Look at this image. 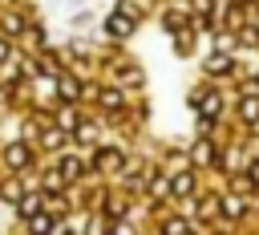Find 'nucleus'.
<instances>
[{
	"label": "nucleus",
	"mask_w": 259,
	"mask_h": 235,
	"mask_svg": "<svg viewBox=\"0 0 259 235\" xmlns=\"http://www.w3.org/2000/svg\"><path fill=\"white\" fill-rule=\"evenodd\" d=\"M4 199H12V203H16V199H20V186H16V182H8V186H4Z\"/></svg>",
	"instance_id": "nucleus-16"
},
{
	"label": "nucleus",
	"mask_w": 259,
	"mask_h": 235,
	"mask_svg": "<svg viewBox=\"0 0 259 235\" xmlns=\"http://www.w3.org/2000/svg\"><path fill=\"white\" fill-rule=\"evenodd\" d=\"M223 211H227V215H243V203H239V199H227Z\"/></svg>",
	"instance_id": "nucleus-13"
},
{
	"label": "nucleus",
	"mask_w": 259,
	"mask_h": 235,
	"mask_svg": "<svg viewBox=\"0 0 259 235\" xmlns=\"http://www.w3.org/2000/svg\"><path fill=\"white\" fill-rule=\"evenodd\" d=\"M4 57H8V45H4V41H0V61H4Z\"/></svg>",
	"instance_id": "nucleus-19"
},
{
	"label": "nucleus",
	"mask_w": 259,
	"mask_h": 235,
	"mask_svg": "<svg viewBox=\"0 0 259 235\" xmlns=\"http://www.w3.org/2000/svg\"><path fill=\"white\" fill-rule=\"evenodd\" d=\"M170 190H174V194H190V190H194V178H190V174H178V178L170 182Z\"/></svg>",
	"instance_id": "nucleus-3"
},
{
	"label": "nucleus",
	"mask_w": 259,
	"mask_h": 235,
	"mask_svg": "<svg viewBox=\"0 0 259 235\" xmlns=\"http://www.w3.org/2000/svg\"><path fill=\"white\" fill-rule=\"evenodd\" d=\"M194 158H198V162H206V158H214V154H210V146L202 142V146H194Z\"/></svg>",
	"instance_id": "nucleus-14"
},
{
	"label": "nucleus",
	"mask_w": 259,
	"mask_h": 235,
	"mask_svg": "<svg viewBox=\"0 0 259 235\" xmlns=\"http://www.w3.org/2000/svg\"><path fill=\"white\" fill-rule=\"evenodd\" d=\"M113 235H134V231H130V223H117V231H113Z\"/></svg>",
	"instance_id": "nucleus-17"
},
{
	"label": "nucleus",
	"mask_w": 259,
	"mask_h": 235,
	"mask_svg": "<svg viewBox=\"0 0 259 235\" xmlns=\"http://www.w3.org/2000/svg\"><path fill=\"white\" fill-rule=\"evenodd\" d=\"M206 69H210V73H227V69H231V57H210Z\"/></svg>",
	"instance_id": "nucleus-8"
},
{
	"label": "nucleus",
	"mask_w": 259,
	"mask_h": 235,
	"mask_svg": "<svg viewBox=\"0 0 259 235\" xmlns=\"http://www.w3.org/2000/svg\"><path fill=\"white\" fill-rule=\"evenodd\" d=\"M97 162H101V166H121V154H117V150H101Z\"/></svg>",
	"instance_id": "nucleus-9"
},
{
	"label": "nucleus",
	"mask_w": 259,
	"mask_h": 235,
	"mask_svg": "<svg viewBox=\"0 0 259 235\" xmlns=\"http://www.w3.org/2000/svg\"><path fill=\"white\" fill-rule=\"evenodd\" d=\"M28 219H32V235H45V231L53 227V219H49V215H40V211H36V215H28Z\"/></svg>",
	"instance_id": "nucleus-5"
},
{
	"label": "nucleus",
	"mask_w": 259,
	"mask_h": 235,
	"mask_svg": "<svg viewBox=\"0 0 259 235\" xmlns=\"http://www.w3.org/2000/svg\"><path fill=\"white\" fill-rule=\"evenodd\" d=\"M40 211V199L32 194V199H20V215H36Z\"/></svg>",
	"instance_id": "nucleus-11"
},
{
	"label": "nucleus",
	"mask_w": 259,
	"mask_h": 235,
	"mask_svg": "<svg viewBox=\"0 0 259 235\" xmlns=\"http://www.w3.org/2000/svg\"><path fill=\"white\" fill-rule=\"evenodd\" d=\"M101 105L117 109V105H121V93H117V89H105V93H101Z\"/></svg>",
	"instance_id": "nucleus-10"
},
{
	"label": "nucleus",
	"mask_w": 259,
	"mask_h": 235,
	"mask_svg": "<svg viewBox=\"0 0 259 235\" xmlns=\"http://www.w3.org/2000/svg\"><path fill=\"white\" fill-rule=\"evenodd\" d=\"M166 235H186V223H182V219H170V223H166Z\"/></svg>",
	"instance_id": "nucleus-12"
},
{
	"label": "nucleus",
	"mask_w": 259,
	"mask_h": 235,
	"mask_svg": "<svg viewBox=\"0 0 259 235\" xmlns=\"http://www.w3.org/2000/svg\"><path fill=\"white\" fill-rule=\"evenodd\" d=\"M4 162H8L12 170H20V166H28V146H24V142H12V146L4 150Z\"/></svg>",
	"instance_id": "nucleus-1"
},
{
	"label": "nucleus",
	"mask_w": 259,
	"mask_h": 235,
	"mask_svg": "<svg viewBox=\"0 0 259 235\" xmlns=\"http://www.w3.org/2000/svg\"><path fill=\"white\" fill-rule=\"evenodd\" d=\"M239 113H243L247 122H259V97H247V101L239 105Z\"/></svg>",
	"instance_id": "nucleus-4"
},
{
	"label": "nucleus",
	"mask_w": 259,
	"mask_h": 235,
	"mask_svg": "<svg viewBox=\"0 0 259 235\" xmlns=\"http://www.w3.org/2000/svg\"><path fill=\"white\" fill-rule=\"evenodd\" d=\"M77 174H81V162L77 158H65L61 162V178H77Z\"/></svg>",
	"instance_id": "nucleus-7"
},
{
	"label": "nucleus",
	"mask_w": 259,
	"mask_h": 235,
	"mask_svg": "<svg viewBox=\"0 0 259 235\" xmlns=\"http://www.w3.org/2000/svg\"><path fill=\"white\" fill-rule=\"evenodd\" d=\"M198 109H202L206 118H214V113H219V97H214V93H206V97L198 101Z\"/></svg>",
	"instance_id": "nucleus-6"
},
{
	"label": "nucleus",
	"mask_w": 259,
	"mask_h": 235,
	"mask_svg": "<svg viewBox=\"0 0 259 235\" xmlns=\"http://www.w3.org/2000/svg\"><path fill=\"white\" fill-rule=\"evenodd\" d=\"M61 126H65V130H69V126H77V113H73V109H65V113H61Z\"/></svg>",
	"instance_id": "nucleus-15"
},
{
	"label": "nucleus",
	"mask_w": 259,
	"mask_h": 235,
	"mask_svg": "<svg viewBox=\"0 0 259 235\" xmlns=\"http://www.w3.org/2000/svg\"><path fill=\"white\" fill-rule=\"evenodd\" d=\"M57 89H61V97H69V101H73V97L81 93V85H77L73 77H61V81H57Z\"/></svg>",
	"instance_id": "nucleus-2"
},
{
	"label": "nucleus",
	"mask_w": 259,
	"mask_h": 235,
	"mask_svg": "<svg viewBox=\"0 0 259 235\" xmlns=\"http://www.w3.org/2000/svg\"><path fill=\"white\" fill-rule=\"evenodd\" d=\"M251 178H255V182H259V162H255V166H251Z\"/></svg>",
	"instance_id": "nucleus-18"
}]
</instances>
